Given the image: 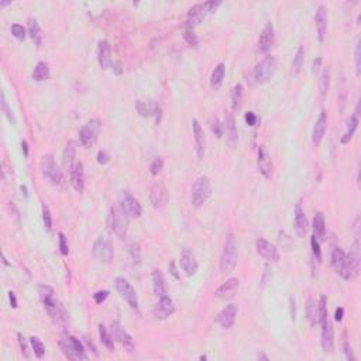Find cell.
I'll return each mask as SVG.
<instances>
[{
	"label": "cell",
	"mask_w": 361,
	"mask_h": 361,
	"mask_svg": "<svg viewBox=\"0 0 361 361\" xmlns=\"http://www.w3.org/2000/svg\"><path fill=\"white\" fill-rule=\"evenodd\" d=\"M332 265L338 275L347 281L357 277L360 268V254H359V241L356 243L354 250L346 254L340 247H336L332 253Z\"/></svg>",
	"instance_id": "1"
},
{
	"label": "cell",
	"mask_w": 361,
	"mask_h": 361,
	"mask_svg": "<svg viewBox=\"0 0 361 361\" xmlns=\"http://www.w3.org/2000/svg\"><path fill=\"white\" fill-rule=\"evenodd\" d=\"M237 264V246L234 236L232 232L227 233L225 241V248L222 253V258H220V271L223 275H229L232 274Z\"/></svg>",
	"instance_id": "2"
},
{
	"label": "cell",
	"mask_w": 361,
	"mask_h": 361,
	"mask_svg": "<svg viewBox=\"0 0 361 361\" xmlns=\"http://www.w3.org/2000/svg\"><path fill=\"white\" fill-rule=\"evenodd\" d=\"M40 171L43 174L45 180H48L51 185L54 186H64L65 185V178L62 171L59 169L58 164H56L55 158L52 155H44L41 158L40 162Z\"/></svg>",
	"instance_id": "3"
},
{
	"label": "cell",
	"mask_w": 361,
	"mask_h": 361,
	"mask_svg": "<svg viewBox=\"0 0 361 361\" xmlns=\"http://www.w3.org/2000/svg\"><path fill=\"white\" fill-rule=\"evenodd\" d=\"M59 347L62 350L64 356L69 360H88L83 344L74 336L64 335L59 340Z\"/></svg>",
	"instance_id": "4"
},
{
	"label": "cell",
	"mask_w": 361,
	"mask_h": 361,
	"mask_svg": "<svg viewBox=\"0 0 361 361\" xmlns=\"http://www.w3.org/2000/svg\"><path fill=\"white\" fill-rule=\"evenodd\" d=\"M212 192H213V189H212V183H210L209 178L207 177H199L192 186V205L195 207L203 206L212 196Z\"/></svg>",
	"instance_id": "5"
},
{
	"label": "cell",
	"mask_w": 361,
	"mask_h": 361,
	"mask_svg": "<svg viewBox=\"0 0 361 361\" xmlns=\"http://www.w3.org/2000/svg\"><path fill=\"white\" fill-rule=\"evenodd\" d=\"M275 72H277V59L274 56L267 55L256 65L253 71V79L256 80V83L261 85L274 78Z\"/></svg>",
	"instance_id": "6"
},
{
	"label": "cell",
	"mask_w": 361,
	"mask_h": 361,
	"mask_svg": "<svg viewBox=\"0 0 361 361\" xmlns=\"http://www.w3.org/2000/svg\"><path fill=\"white\" fill-rule=\"evenodd\" d=\"M129 216L124 213L122 207H112L110 213L107 216V226L110 232L114 233L119 238H124L127 234V227H129Z\"/></svg>",
	"instance_id": "7"
},
{
	"label": "cell",
	"mask_w": 361,
	"mask_h": 361,
	"mask_svg": "<svg viewBox=\"0 0 361 361\" xmlns=\"http://www.w3.org/2000/svg\"><path fill=\"white\" fill-rule=\"evenodd\" d=\"M222 4V1H206V3H199L195 4L191 10L188 11V17H186V26L188 27H193L198 26L206 17V14L214 11L219 6Z\"/></svg>",
	"instance_id": "8"
},
{
	"label": "cell",
	"mask_w": 361,
	"mask_h": 361,
	"mask_svg": "<svg viewBox=\"0 0 361 361\" xmlns=\"http://www.w3.org/2000/svg\"><path fill=\"white\" fill-rule=\"evenodd\" d=\"M99 133H101V122L99 120H89L79 131L80 144L85 148H90L96 143Z\"/></svg>",
	"instance_id": "9"
},
{
	"label": "cell",
	"mask_w": 361,
	"mask_h": 361,
	"mask_svg": "<svg viewBox=\"0 0 361 361\" xmlns=\"http://www.w3.org/2000/svg\"><path fill=\"white\" fill-rule=\"evenodd\" d=\"M114 284H116L117 292L120 293V296L127 302V305H129L130 308H133V309L137 310V309H138V296H137V293H135L134 288L131 286V284L127 281V280L122 278V277L116 278Z\"/></svg>",
	"instance_id": "10"
},
{
	"label": "cell",
	"mask_w": 361,
	"mask_h": 361,
	"mask_svg": "<svg viewBox=\"0 0 361 361\" xmlns=\"http://www.w3.org/2000/svg\"><path fill=\"white\" fill-rule=\"evenodd\" d=\"M120 207L129 217H140L143 213V207L140 202L129 191H123L120 193Z\"/></svg>",
	"instance_id": "11"
},
{
	"label": "cell",
	"mask_w": 361,
	"mask_h": 361,
	"mask_svg": "<svg viewBox=\"0 0 361 361\" xmlns=\"http://www.w3.org/2000/svg\"><path fill=\"white\" fill-rule=\"evenodd\" d=\"M93 256L103 262H110L114 257V248H113L112 241L106 237L96 238L93 244Z\"/></svg>",
	"instance_id": "12"
},
{
	"label": "cell",
	"mask_w": 361,
	"mask_h": 361,
	"mask_svg": "<svg viewBox=\"0 0 361 361\" xmlns=\"http://www.w3.org/2000/svg\"><path fill=\"white\" fill-rule=\"evenodd\" d=\"M112 336L114 340H117L122 346L124 347V350L127 351V353H133V350H134V340L133 337L124 330V327L117 322V320H114L112 322Z\"/></svg>",
	"instance_id": "13"
},
{
	"label": "cell",
	"mask_w": 361,
	"mask_h": 361,
	"mask_svg": "<svg viewBox=\"0 0 361 361\" xmlns=\"http://www.w3.org/2000/svg\"><path fill=\"white\" fill-rule=\"evenodd\" d=\"M256 250H257V253L262 258L268 259V261L275 262V261L280 259L278 248L275 247L272 243H270L268 240H265V238H257L256 240Z\"/></svg>",
	"instance_id": "14"
},
{
	"label": "cell",
	"mask_w": 361,
	"mask_h": 361,
	"mask_svg": "<svg viewBox=\"0 0 361 361\" xmlns=\"http://www.w3.org/2000/svg\"><path fill=\"white\" fill-rule=\"evenodd\" d=\"M320 326H322V335H320L322 349L325 353H332L335 346V336H333V326L330 319L327 317L325 322L320 323Z\"/></svg>",
	"instance_id": "15"
},
{
	"label": "cell",
	"mask_w": 361,
	"mask_h": 361,
	"mask_svg": "<svg viewBox=\"0 0 361 361\" xmlns=\"http://www.w3.org/2000/svg\"><path fill=\"white\" fill-rule=\"evenodd\" d=\"M180 265L186 275H195L198 271V261L191 248H183L180 253Z\"/></svg>",
	"instance_id": "16"
},
{
	"label": "cell",
	"mask_w": 361,
	"mask_h": 361,
	"mask_svg": "<svg viewBox=\"0 0 361 361\" xmlns=\"http://www.w3.org/2000/svg\"><path fill=\"white\" fill-rule=\"evenodd\" d=\"M175 312V305L172 302V299L169 298L168 295L165 296H161L159 301H158L157 306L154 309V315L158 320H165L168 319L169 316Z\"/></svg>",
	"instance_id": "17"
},
{
	"label": "cell",
	"mask_w": 361,
	"mask_h": 361,
	"mask_svg": "<svg viewBox=\"0 0 361 361\" xmlns=\"http://www.w3.org/2000/svg\"><path fill=\"white\" fill-rule=\"evenodd\" d=\"M192 131L195 137V146H196V155L199 159H203L205 157V146H206V138H205V131L202 126L196 119L192 120Z\"/></svg>",
	"instance_id": "18"
},
{
	"label": "cell",
	"mask_w": 361,
	"mask_h": 361,
	"mask_svg": "<svg viewBox=\"0 0 361 361\" xmlns=\"http://www.w3.org/2000/svg\"><path fill=\"white\" fill-rule=\"evenodd\" d=\"M327 129V113L326 110H322L317 120H316L315 127H313V133H312V141L315 146H320V143L323 141L325 134H326Z\"/></svg>",
	"instance_id": "19"
},
{
	"label": "cell",
	"mask_w": 361,
	"mask_h": 361,
	"mask_svg": "<svg viewBox=\"0 0 361 361\" xmlns=\"http://www.w3.org/2000/svg\"><path fill=\"white\" fill-rule=\"evenodd\" d=\"M237 316V305L230 304L226 308L222 309V312L217 315V323L225 329H230L233 327L234 322H236Z\"/></svg>",
	"instance_id": "20"
},
{
	"label": "cell",
	"mask_w": 361,
	"mask_h": 361,
	"mask_svg": "<svg viewBox=\"0 0 361 361\" xmlns=\"http://www.w3.org/2000/svg\"><path fill=\"white\" fill-rule=\"evenodd\" d=\"M69 172H71V183H72L74 189L78 192H83V189H85V171H83V164L80 161H77Z\"/></svg>",
	"instance_id": "21"
},
{
	"label": "cell",
	"mask_w": 361,
	"mask_h": 361,
	"mask_svg": "<svg viewBox=\"0 0 361 361\" xmlns=\"http://www.w3.org/2000/svg\"><path fill=\"white\" fill-rule=\"evenodd\" d=\"M98 62L103 69L112 65V47L106 40H101L98 44Z\"/></svg>",
	"instance_id": "22"
},
{
	"label": "cell",
	"mask_w": 361,
	"mask_h": 361,
	"mask_svg": "<svg viewBox=\"0 0 361 361\" xmlns=\"http://www.w3.org/2000/svg\"><path fill=\"white\" fill-rule=\"evenodd\" d=\"M274 44V26L272 23H267L262 33L259 35L258 40V50L262 54H267Z\"/></svg>",
	"instance_id": "23"
},
{
	"label": "cell",
	"mask_w": 361,
	"mask_h": 361,
	"mask_svg": "<svg viewBox=\"0 0 361 361\" xmlns=\"http://www.w3.org/2000/svg\"><path fill=\"white\" fill-rule=\"evenodd\" d=\"M258 169L259 172L265 177V178H271L272 177V161H271L270 154L267 151V148L264 146L258 147Z\"/></svg>",
	"instance_id": "24"
},
{
	"label": "cell",
	"mask_w": 361,
	"mask_h": 361,
	"mask_svg": "<svg viewBox=\"0 0 361 361\" xmlns=\"http://www.w3.org/2000/svg\"><path fill=\"white\" fill-rule=\"evenodd\" d=\"M150 199H151L153 206L157 210H161L165 206V202H167V189H165V186L162 183H155L153 186V189H151Z\"/></svg>",
	"instance_id": "25"
},
{
	"label": "cell",
	"mask_w": 361,
	"mask_h": 361,
	"mask_svg": "<svg viewBox=\"0 0 361 361\" xmlns=\"http://www.w3.org/2000/svg\"><path fill=\"white\" fill-rule=\"evenodd\" d=\"M316 28H317V37L319 41H323L326 37L327 31V10L325 6H319L315 14Z\"/></svg>",
	"instance_id": "26"
},
{
	"label": "cell",
	"mask_w": 361,
	"mask_h": 361,
	"mask_svg": "<svg viewBox=\"0 0 361 361\" xmlns=\"http://www.w3.org/2000/svg\"><path fill=\"white\" fill-rule=\"evenodd\" d=\"M308 219L305 216V212L302 210V206H301V202L296 203L295 206V232L298 237L304 238L306 232H308Z\"/></svg>",
	"instance_id": "27"
},
{
	"label": "cell",
	"mask_w": 361,
	"mask_h": 361,
	"mask_svg": "<svg viewBox=\"0 0 361 361\" xmlns=\"http://www.w3.org/2000/svg\"><path fill=\"white\" fill-rule=\"evenodd\" d=\"M238 286H240L238 278H230V280H227L225 284H222V285L216 289L214 295L219 296V298H232V296H234L237 291H238Z\"/></svg>",
	"instance_id": "28"
},
{
	"label": "cell",
	"mask_w": 361,
	"mask_h": 361,
	"mask_svg": "<svg viewBox=\"0 0 361 361\" xmlns=\"http://www.w3.org/2000/svg\"><path fill=\"white\" fill-rule=\"evenodd\" d=\"M225 130L226 135H227V141L232 147H234L237 144V129L236 123H234V117L232 112H226L225 114Z\"/></svg>",
	"instance_id": "29"
},
{
	"label": "cell",
	"mask_w": 361,
	"mask_h": 361,
	"mask_svg": "<svg viewBox=\"0 0 361 361\" xmlns=\"http://www.w3.org/2000/svg\"><path fill=\"white\" fill-rule=\"evenodd\" d=\"M153 288H154V293L158 298L167 295V291H168L167 282H165V278L159 270H154V272H153Z\"/></svg>",
	"instance_id": "30"
},
{
	"label": "cell",
	"mask_w": 361,
	"mask_h": 361,
	"mask_svg": "<svg viewBox=\"0 0 361 361\" xmlns=\"http://www.w3.org/2000/svg\"><path fill=\"white\" fill-rule=\"evenodd\" d=\"M326 234V222L322 212H317L313 217V237L322 241Z\"/></svg>",
	"instance_id": "31"
},
{
	"label": "cell",
	"mask_w": 361,
	"mask_h": 361,
	"mask_svg": "<svg viewBox=\"0 0 361 361\" xmlns=\"http://www.w3.org/2000/svg\"><path fill=\"white\" fill-rule=\"evenodd\" d=\"M226 75V65L223 62H220L217 67L214 68L213 72H212V77H210V88L213 90H217L222 83H223V79Z\"/></svg>",
	"instance_id": "32"
},
{
	"label": "cell",
	"mask_w": 361,
	"mask_h": 361,
	"mask_svg": "<svg viewBox=\"0 0 361 361\" xmlns=\"http://www.w3.org/2000/svg\"><path fill=\"white\" fill-rule=\"evenodd\" d=\"M75 151H77V147L74 141H68V144L65 146L64 150V154H62V161H64V167L71 171V168L74 167L75 164Z\"/></svg>",
	"instance_id": "33"
},
{
	"label": "cell",
	"mask_w": 361,
	"mask_h": 361,
	"mask_svg": "<svg viewBox=\"0 0 361 361\" xmlns=\"http://www.w3.org/2000/svg\"><path fill=\"white\" fill-rule=\"evenodd\" d=\"M28 34H30L31 40L35 44L41 45V43H43V31H41V27L37 22V19H34V17L28 19Z\"/></svg>",
	"instance_id": "34"
},
{
	"label": "cell",
	"mask_w": 361,
	"mask_h": 361,
	"mask_svg": "<svg viewBox=\"0 0 361 361\" xmlns=\"http://www.w3.org/2000/svg\"><path fill=\"white\" fill-rule=\"evenodd\" d=\"M357 127H359V117L356 114H353V116H350L349 120H347V130H346V133L341 137L340 143L341 144H347L350 140H351V137L356 133Z\"/></svg>",
	"instance_id": "35"
},
{
	"label": "cell",
	"mask_w": 361,
	"mask_h": 361,
	"mask_svg": "<svg viewBox=\"0 0 361 361\" xmlns=\"http://www.w3.org/2000/svg\"><path fill=\"white\" fill-rule=\"evenodd\" d=\"M33 78L34 80H37V82L47 80V79L50 78V67H48L47 62L41 61V62H38V64L35 65L33 72Z\"/></svg>",
	"instance_id": "36"
},
{
	"label": "cell",
	"mask_w": 361,
	"mask_h": 361,
	"mask_svg": "<svg viewBox=\"0 0 361 361\" xmlns=\"http://www.w3.org/2000/svg\"><path fill=\"white\" fill-rule=\"evenodd\" d=\"M243 96H244V88L241 83H237L232 89V103H233V109H240L241 103H243Z\"/></svg>",
	"instance_id": "37"
},
{
	"label": "cell",
	"mask_w": 361,
	"mask_h": 361,
	"mask_svg": "<svg viewBox=\"0 0 361 361\" xmlns=\"http://www.w3.org/2000/svg\"><path fill=\"white\" fill-rule=\"evenodd\" d=\"M305 62V47L304 45H299L298 47V51L293 56V62H292V72L293 74H298L302 67H304Z\"/></svg>",
	"instance_id": "38"
},
{
	"label": "cell",
	"mask_w": 361,
	"mask_h": 361,
	"mask_svg": "<svg viewBox=\"0 0 361 361\" xmlns=\"http://www.w3.org/2000/svg\"><path fill=\"white\" fill-rule=\"evenodd\" d=\"M137 110L138 113L141 114V116H151V114H154V112H157L159 110L157 106L154 104V103H151V102H143V101H138L137 102Z\"/></svg>",
	"instance_id": "39"
},
{
	"label": "cell",
	"mask_w": 361,
	"mask_h": 361,
	"mask_svg": "<svg viewBox=\"0 0 361 361\" xmlns=\"http://www.w3.org/2000/svg\"><path fill=\"white\" fill-rule=\"evenodd\" d=\"M99 336H101V341L107 347V349L113 351L114 350V338L113 336L107 332V329L104 325H99Z\"/></svg>",
	"instance_id": "40"
},
{
	"label": "cell",
	"mask_w": 361,
	"mask_h": 361,
	"mask_svg": "<svg viewBox=\"0 0 361 361\" xmlns=\"http://www.w3.org/2000/svg\"><path fill=\"white\" fill-rule=\"evenodd\" d=\"M306 312H308V317L310 320L312 325H316V322H319V308L317 305L315 304V301L310 298L309 302H308V306H306Z\"/></svg>",
	"instance_id": "41"
},
{
	"label": "cell",
	"mask_w": 361,
	"mask_h": 361,
	"mask_svg": "<svg viewBox=\"0 0 361 361\" xmlns=\"http://www.w3.org/2000/svg\"><path fill=\"white\" fill-rule=\"evenodd\" d=\"M329 88H330V69L325 68L322 72V78H320V95H322V98L326 96Z\"/></svg>",
	"instance_id": "42"
},
{
	"label": "cell",
	"mask_w": 361,
	"mask_h": 361,
	"mask_svg": "<svg viewBox=\"0 0 361 361\" xmlns=\"http://www.w3.org/2000/svg\"><path fill=\"white\" fill-rule=\"evenodd\" d=\"M30 343H31V347H33V351L34 354H35V357H38V359H43L45 354V346L44 343L40 340L38 337H30Z\"/></svg>",
	"instance_id": "43"
},
{
	"label": "cell",
	"mask_w": 361,
	"mask_h": 361,
	"mask_svg": "<svg viewBox=\"0 0 361 361\" xmlns=\"http://www.w3.org/2000/svg\"><path fill=\"white\" fill-rule=\"evenodd\" d=\"M43 222H44V227L47 232L52 230V217H51V212L48 209V206H43Z\"/></svg>",
	"instance_id": "44"
},
{
	"label": "cell",
	"mask_w": 361,
	"mask_h": 361,
	"mask_svg": "<svg viewBox=\"0 0 361 361\" xmlns=\"http://www.w3.org/2000/svg\"><path fill=\"white\" fill-rule=\"evenodd\" d=\"M310 246H312V253H313V257L317 262L322 261V251H320V241L316 238V237L312 236L310 238Z\"/></svg>",
	"instance_id": "45"
},
{
	"label": "cell",
	"mask_w": 361,
	"mask_h": 361,
	"mask_svg": "<svg viewBox=\"0 0 361 361\" xmlns=\"http://www.w3.org/2000/svg\"><path fill=\"white\" fill-rule=\"evenodd\" d=\"M164 168V159L161 157H157L153 159V162H151V165H150V172L153 174V175H158L161 171Z\"/></svg>",
	"instance_id": "46"
},
{
	"label": "cell",
	"mask_w": 361,
	"mask_h": 361,
	"mask_svg": "<svg viewBox=\"0 0 361 361\" xmlns=\"http://www.w3.org/2000/svg\"><path fill=\"white\" fill-rule=\"evenodd\" d=\"M354 62H356V74L357 77L361 74V45L360 43L356 44L354 48Z\"/></svg>",
	"instance_id": "47"
},
{
	"label": "cell",
	"mask_w": 361,
	"mask_h": 361,
	"mask_svg": "<svg viewBox=\"0 0 361 361\" xmlns=\"http://www.w3.org/2000/svg\"><path fill=\"white\" fill-rule=\"evenodd\" d=\"M183 38H185L186 44L189 45V47H193V48H196V47L199 45V40H198L196 34H193L192 31H189V30H186V31L183 33Z\"/></svg>",
	"instance_id": "48"
},
{
	"label": "cell",
	"mask_w": 361,
	"mask_h": 361,
	"mask_svg": "<svg viewBox=\"0 0 361 361\" xmlns=\"http://www.w3.org/2000/svg\"><path fill=\"white\" fill-rule=\"evenodd\" d=\"M11 34H13L17 40H20V41H23V40L26 38V30H24V27L20 26V24H13V26H11Z\"/></svg>",
	"instance_id": "49"
},
{
	"label": "cell",
	"mask_w": 361,
	"mask_h": 361,
	"mask_svg": "<svg viewBox=\"0 0 361 361\" xmlns=\"http://www.w3.org/2000/svg\"><path fill=\"white\" fill-rule=\"evenodd\" d=\"M1 109H3V112L6 113V116L9 117V120H10L11 123H13V124L16 123V120H14V116H13V112H11L10 109H9V106H7V102H6V96H4V92H1Z\"/></svg>",
	"instance_id": "50"
},
{
	"label": "cell",
	"mask_w": 361,
	"mask_h": 361,
	"mask_svg": "<svg viewBox=\"0 0 361 361\" xmlns=\"http://www.w3.org/2000/svg\"><path fill=\"white\" fill-rule=\"evenodd\" d=\"M212 131L214 133V135L217 137V138H220L222 135H223V131H225V126L219 122V119H214L213 122H212Z\"/></svg>",
	"instance_id": "51"
},
{
	"label": "cell",
	"mask_w": 361,
	"mask_h": 361,
	"mask_svg": "<svg viewBox=\"0 0 361 361\" xmlns=\"http://www.w3.org/2000/svg\"><path fill=\"white\" fill-rule=\"evenodd\" d=\"M58 238H59V251H61V254H62V256H68L69 248H68L67 237L64 236V233H59V234H58Z\"/></svg>",
	"instance_id": "52"
},
{
	"label": "cell",
	"mask_w": 361,
	"mask_h": 361,
	"mask_svg": "<svg viewBox=\"0 0 361 361\" xmlns=\"http://www.w3.org/2000/svg\"><path fill=\"white\" fill-rule=\"evenodd\" d=\"M109 291L107 289H103V291H98V292L93 293V299H95V302L96 304H103L107 298H109Z\"/></svg>",
	"instance_id": "53"
},
{
	"label": "cell",
	"mask_w": 361,
	"mask_h": 361,
	"mask_svg": "<svg viewBox=\"0 0 361 361\" xmlns=\"http://www.w3.org/2000/svg\"><path fill=\"white\" fill-rule=\"evenodd\" d=\"M17 337H19V344H20V349H22V353L23 356L26 357V359H30V354H28V346H27V341H26V337L23 336V335H17Z\"/></svg>",
	"instance_id": "54"
},
{
	"label": "cell",
	"mask_w": 361,
	"mask_h": 361,
	"mask_svg": "<svg viewBox=\"0 0 361 361\" xmlns=\"http://www.w3.org/2000/svg\"><path fill=\"white\" fill-rule=\"evenodd\" d=\"M110 161V155H109V153L107 151H104V150H101L99 153H98V162L101 164V165H104V164H107Z\"/></svg>",
	"instance_id": "55"
},
{
	"label": "cell",
	"mask_w": 361,
	"mask_h": 361,
	"mask_svg": "<svg viewBox=\"0 0 361 361\" xmlns=\"http://www.w3.org/2000/svg\"><path fill=\"white\" fill-rule=\"evenodd\" d=\"M244 120H246V123L248 126H256L257 124V114L254 112H247L246 113V116H244Z\"/></svg>",
	"instance_id": "56"
},
{
	"label": "cell",
	"mask_w": 361,
	"mask_h": 361,
	"mask_svg": "<svg viewBox=\"0 0 361 361\" xmlns=\"http://www.w3.org/2000/svg\"><path fill=\"white\" fill-rule=\"evenodd\" d=\"M343 351H344V356H346L347 360L353 361L356 359L354 354H353V349H351V346H350L347 341H344V344H343Z\"/></svg>",
	"instance_id": "57"
},
{
	"label": "cell",
	"mask_w": 361,
	"mask_h": 361,
	"mask_svg": "<svg viewBox=\"0 0 361 361\" xmlns=\"http://www.w3.org/2000/svg\"><path fill=\"white\" fill-rule=\"evenodd\" d=\"M9 301H10L11 308H13V309H16V308H17V298H16V295H14L13 291L9 292Z\"/></svg>",
	"instance_id": "58"
},
{
	"label": "cell",
	"mask_w": 361,
	"mask_h": 361,
	"mask_svg": "<svg viewBox=\"0 0 361 361\" xmlns=\"http://www.w3.org/2000/svg\"><path fill=\"white\" fill-rule=\"evenodd\" d=\"M343 316H344V309H343V308H337L336 312H335V319H336L337 322H341V320H343Z\"/></svg>",
	"instance_id": "59"
},
{
	"label": "cell",
	"mask_w": 361,
	"mask_h": 361,
	"mask_svg": "<svg viewBox=\"0 0 361 361\" xmlns=\"http://www.w3.org/2000/svg\"><path fill=\"white\" fill-rule=\"evenodd\" d=\"M22 148L24 151V157H28V144H27V141H22Z\"/></svg>",
	"instance_id": "60"
},
{
	"label": "cell",
	"mask_w": 361,
	"mask_h": 361,
	"mask_svg": "<svg viewBox=\"0 0 361 361\" xmlns=\"http://www.w3.org/2000/svg\"><path fill=\"white\" fill-rule=\"evenodd\" d=\"M319 64H320V58H317V61H315V62H313V72H315L316 69H317Z\"/></svg>",
	"instance_id": "61"
},
{
	"label": "cell",
	"mask_w": 361,
	"mask_h": 361,
	"mask_svg": "<svg viewBox=\"0 0 361 361\" xmlns=\"http://www.w3.org/2000/svg\"><path fill=\"white\" fill-rule=\"evenodd\" d=\"M9 4H11L10 0H9V1H0V7H6V6H9Z\"/></svg>",
	"instance_id": "62"
},
{
	"label": "cell",
	"mask_w": 361,
	"mask_h": 361,
	"mask_svg": "<svg viewBox=\"0 0 361 361\" xmlns=\"http://www.w3.org/2000/svg\"><path fill=\"white\" fill-rule=\"evenodd\" d=\"M257 359H262V360H268V357H267L265 354H259V356H258V357H257Z\"/></svg>",
	"instance_id": "63"
}]
</instances>
